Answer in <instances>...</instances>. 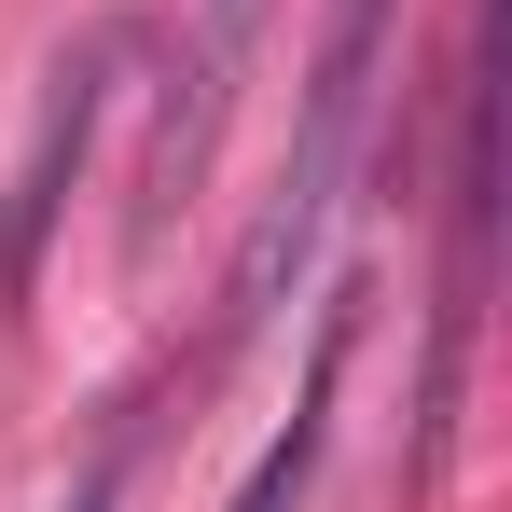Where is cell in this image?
<instances>
[{"label": "cell", "instance_id": "1", "mask_svg": "<svg viewBox=\"0 0 512 512\" xmlns=\"http://www.w3.org/2000/svg\"><path fill=\"white\" fill-rule=\"evenodd\" d=\"M388 14L402 0H333V42H319V70H305V139H291V167L263 194L250 250H236V305H222V346H250L277 305H291V277L319 250V222H333L346 194V153H360V111H374V70H388Z\"/></svg>", "mask_w": 512, "mask_h": 512}, {"label": "cell", "instance_id": "2", "mask_svg": "<svg viewBox=\"0 0 512 512\" xmlns=\"http://www.w3.org/2000/svg\"><path fill=\"white\" fill-rule=\"evenodd\" d=\"M485 222H499V111H485V14H471V42H457V153H443V305H429V388H416L429 443L457 416V374H471V333H485Z\"/></svg>", "mask_w": 512, "mask_h": 512}, {"label": "cell", "instance_id": "3", "mask_svg": "<svg viewBox=\"0 0 512 512\" xmlns=\"http://www.w3.org/2000/svg\"><path fill=\"white\" fill-rule=\"evenodd\" d=\"M111 70H125V28H97L84 56L56 70V111H42V153H28V180H14V208H0V291H28V263H42V236H56V208H70V167H84L97 111H111Z\"/></svg>", "mask_w": 512, "mask_h": 512}, {"label": "cell", "instance_id": "4", "mask_svg": "<svg viewBox=\"0 0 512 512\" xmlns=\"http://www.w3.org/2000/svg\"><path fill=\"white\" fill-rule=\"evenodd\" d=\"M346 346H360V291H333L319 305V346H305V388H291V429L250 457V485L222 512H305V485H319V457H333V388H346Z\"/></svg>", "mask_w": 512, "mask_h": 512}, {"label": "cell", "instance_id": "5", "mask_svg": "<svg viewBox=\"0 0 512 512\" xmlns=\"http://www.w3.org/2000/svg\"><path fill=\"white\" fill-rule=\"evenodd\" d=\"M111 499H125V443H111V457H97V471H84V485H70L56 512H111Z\"/></svg>", "mask_w": 512, "mask_h": 512}]
</instances>
